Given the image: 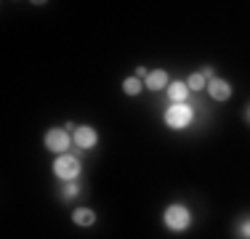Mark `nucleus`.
<instances>
[{
    "label": "nucleus",
    "instance_id": "nucleus-1",
    "mask_svg": "<svg viewBox=\"0 0 250 239\" xmlns=\"http://www.w3.org/2000/svg\"><path fill=\"white\" fill-rule=\"evenodd\" d=\"M163 223H165V229H168V231L181 234V231H187L189 226H192V210H189L187 205H181V202H173V205L165 207Z\"/></svg>",
    "mask_w": 250,
    "mask_h": 239
},
{
    "label": "nucleus",
    "instance_id": "nucleus-2",
    "mask_svg": "<svg viewBox=\"0 0 250 239\" xmlns=\"http://www.w3.org/2000/svg\"><path fill=\"white\" fill-rule=\"evenodd\" d=\"M80 173H83V165L75 154H59V157L53 159V176H56L59 181H64V183L77 181Z\"/></svg>",
    "mask_w": 250,
    "mask_h": 239
},
{
    "label": "nucleus",
    "instance_id": "nucleus-3",
    "mask_svg": "<svg viewBox=\"0 0 250 239\" xmlns=\"http://www.w3.org/2000/svg\"><path fill=\"white\" fill-rule=\"evenodd\" d=\"M194 122V109L189 104H170L165 109V125L170 130H187Z\"/></svg>",
    "mask_w": 250,
    "mask_h": 239
},
{
    "label": "nucleus",
    "instance_id": "nucleus-4",
    "mask_svg": "<svg viewBox=\"0 0 250 239\" xmlns=\"http://www.w3.org/2000/svg\"><path fill=\"white\" fill-rule=\"evenodd\" d=\"M72 136L67 133L64 128H51L48 133H45V149L53 154H67V149L72 146Z\"/></svg>",
    "mask_w": 250,
    "mask_h": 239
},
{
    "label": "nucleus",
    "instance_id": "nucleus-5",
    "mask_svg": "<svg viewBox=\"0 0 250 239\" xmlns=\"http://www.w3.org/2000/svg\"><path fill=\"white\" fill-rule=\"evenodd\" d=\"M72 141L77 149H93L99 143V133L91 125H77V130L72 133Z\"/></svg>",
    "mask_w": 250,
    "mask_h": 239
},
{
    "label": "nucleus",
    "instance_id": "nucleus-6",
    "mask_svg": "<svg viewBox=\"0 0 250 239\" xmlns=\"http://www.w3.org/2000/svg\"><path fill=\"white\" fill-rule=\"evenodd\" d=\"M208 96L213 101H229L231 99V82L229 80H221V77H213L208 82Z\"/></svg>",
    "mask_w": 250,
    "mask_h": 239
},
{
    "label": "nucleus",
    "instance_id": "nucleus-7",
    "mask_svg": "<svg viewBox=\"0 0 250 239\" xmlns=\"http://www.w3.org/2000/svg\"><path fill=\"white\" fill-rule=\"evenodd\" d=\"M144 85H146V91H163V88H168L170 85L168 72H165V69H152L149 77L144 80Z\"/></svg>",
    "mask_w": 250,
    "mask_h": 239
},
{
    "label": "nucleus",
    "instance_id": "nucleus-8",
    "mask_svg": "<svg viewBox=\"0 0 250 239\" xmlns=\"http://www.w3.org/2000/svg\"><path fill=\"white\" fill-rule=\"evenodd\" d=\"M168 99L173 101V104H187V96H189V85L184 80H170L168 85Z\"/></svg>",
    "mask_w": 250,
    "mask_h": 239
},
{
    "label": "nucleus",
    "instance_id": "nucleus-9",
    "mask_svg": "<svg viewBox=\"0 0 250 239\" xmlns=\"http://www.w3.org/2000/svg\"><path fill=\"white\" fill-rule=\"evenodd\" d=\"M72 223L75 226H83V229H88V226L96 223V213L91 210V207H77L72 213Z\"/></svg>",
    "mask_w": 250,
    "mask_h": 239
},
{
    "label": "nucleus",
    "instance_id": "nucleus-10",
    "mask_svg": "<svg viewBox=\"0 0 250 239\" xmlns=\"http://www.w3.org/2000/svg\"><path fill=\"white\" fill-rule=\"evenodd\" d=\"M141 91H144V80H139V77H125L123 80V93L125 96H130V99H133V96H139Z\"/></svg>",
    "mask_w": 250,
    "mask_h": 239
},
{
    "label": "nucleus",
    "instance_id": "nucleus-11",
    "mask_svg": "<svg viewBox=\"0 0 250 239\" xmlns=\"http://www.w3.org/2000/svg\"><path fill=\"white\" fill-rule=\"evenodd\" d=\"M187 85H189V91H205V88H208V80L202 77V72H194V75H189Z\"/></svg>",
    "mask_w": 250,
    "mask_h": 239
},
{
    "label": "nucleus",
    "instance_id": "nucleus-12",
    "mask_svg": "<svg viewBox=\"0 0 250 239\" xmlns=\"http://www.w3.org/2000/svg\"><path fill=\"white\" fill-rule=\"evenodd\" d=\"M80 194V183L77 181H69V183H64V189H62V197L64 199H72V197Z\"/></svg>",
    "mask_w": 250,
    "mask_h": 239
},
{
    "label": "nucleus",
    "instance_id": "nucleus-13",
    "mask_svg": "<svg viewBox=\"0 0 250 239\" xmlns=\"http://www.w3.org/2000/svg\"><path fill=\"white\" fill-rule=\"evenodd\" d=\"M200 72H202V77H205V80H208V82H210V80H213V77H216V69H213V67H202Z\"/></svg>",
    "mask_w": 250,
    "mask_h": 239
},
{
    "label": "nucleus",
    "instance_id": "nucleus-14",
    "mask_svg": "<svg viewBox=\"0 0 250 239\" xmlns=\"http://www.w3.org/2000/svg\"><path fill=\"white\" fill-rule=\"evenodd\" d=\"M240 234L245 237V239H250V220H245V223L240 226Z\"/></svg>",
    "mask_w": 250,
    "mask_h": 239
},
{
    "label": "nucleus",
    "instance_id": "nucleus-15",
    "mask_svg": "<svg viewBox=\"0 0 250 239\" xmlns=\"http://www.w3.org/2000/svg\"><path fill=\"white\" fill-rule=\"evenodd\" d=\"M245 120H248V122H250V106H248V109H245Z\"/></svg>",
    "mask_w": 250,
    "mask_h": 239
}]
</instances>
